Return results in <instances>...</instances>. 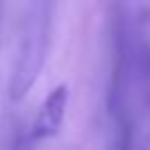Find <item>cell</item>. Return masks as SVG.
<instances>
[{
    "label": "cell",
    "instance_id": "1",
    "mask_svg": "<svg viewBox=\"0 0 150 150\" xmlns=\"http://www.w3.org/2000/svg\"><path fill=\"white\" fill-rule=\"evenodd\" d=\"M68 101H70V89H68L66 82L56 84L45 96V101L40 103V108H38V112L33 117L30 131H28V138L33 143L52 141L54 136H59V131L63 127V120H66Z\"/></svg>",
    "mask_w": 150,
    "mask_h": 150
},
{
    "label": "cell",
    "instance_id": "2",
    "mask_svg": "<svg viewBox=\"0 0 150 150\" xmlns=\"http://www.w3.org/2000/svg\"><path fill=\"white\" fill-rule=\"evenodd\" d=\"M14 150H19V148H14Z\"/></svg>",
    "mask_w": 150,
    "mask_h": 150
}]
</instances>
